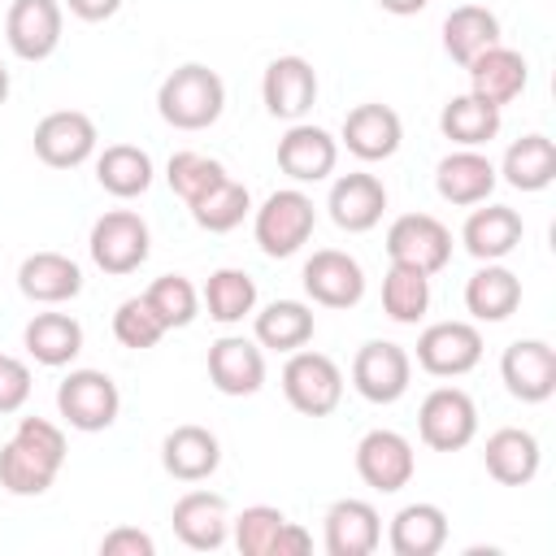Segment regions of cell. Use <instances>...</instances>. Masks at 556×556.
Listing matches in <instances>:
<instances>
[{
    "label": "cell",
    "instance_id": "14",
    "mask_svg": "<svg viewBox=\"0 0 556 556\" xmlns=\"http://www.w3.org/2000/svg\"><path fill=\"white\" fill-rule=\"evenodd\" d=\"M500 378L513 400L543 404L556 391V348L547 339H517L500 356Z\"/></svg>",
    "mask_w": 556,
    "mask_h": 556
},
{
    "label": "cell",
    "instance_id": "22",
    "mask_svg": "<svg viewBox=\"0 0 556 556\" xmlns=\"http://www.w3.org/2000/svg\"><path fill=\"white\" fill-rule=\"evenodd\" d=\"M495 182H500V174H495L491 156L478 152V148H456V152H447L434 165V191L447 204H460V208L486 204L491 191H495Z\"/></svg>",
    "mask_w": 556,
    "mask_h": 556
},
{
    "label": "cell",
    "instance_id": "35",
    "mask_svg": "<svg viewBox=\"0 0 556 556\" xmlns=\"http://www.w3.org/2000/svg\"><path fill=\"white\" fill-rule=\"evenodd\" d=\"M500 109L495 104H486V100H478L473 91H465V96H452L447 104H443V113H439V130H443V139H452L456 148H482V143H491L495 135H500Z\"/></svg>",
    "mask_w": 556,
    "mask_h": 556
},
{
    "label": "cell",
    "instance_id": "43",
    "mask_svg": "<svg viewBox=\"0 0 556 556\" xmlns=\"http://www.w3.org/2000/svg\"><path fill=\"white\" fill-rule=\"evenodd\" d=\"M282 521H287L282 508H274V504H252V508H243L239 517H230V539H235V547H239L243 556H269V547H274Z\"/></svg>",
    "mask_w": 556,
    "mask_h": 556
},
{
    "label": "cell",
    "instance_id": "16",
    "mask_svg": "<svg viewBox=\"0 0 556 556\" xmlns=\"http://www.w3.org/2000/svg\"><path fill=\"white\" fill-rule=\"evenodd\" d=\"M300 278H304L308 300L321 304V308H352L365 295V269H361V261L348 256V252H339V248L313 252L304 261V274Z\"/></svg>",
    "mask_w": 556,
    "mask_h": 556
},
{
    "label": "cell",
    "instance_id": "33",
    "mask_svg": "<svg viewBox=\"0 0 556 556\" xmlns=\"http://www.w3.org/2000/svg\"><path fill=\"white\" fill-rule=\"evenodd\" d=\"M317 317L304 300H274L252 317V339L269 352H295L313 339Z\"/></svg>",
    "mask_w": 556,
    "mask_h": 556
},
{
    "label": "cell",
    "instance_id": "44",
    "mask_svg": "<svg viewBox=\"0 0 556 556\" xmlns=\"http://www.w3.org/2000/svg\"><path fill=\"white\" fill-rule=\"evenodd\" d=\"M30 400V369L26 361L0 352V413H17Z\"/></svg>",
    "mask_w": 556,
    "mask_h": 556
},
{
    "label": "cell",
    "instance_id": "42",
    "mask_svg": "<svg viewBox=\"0 0 556 556\" xmlns=\"http://www.w3.org/2000/svg\"><path fill=\"white\" fill-rule=\"evenodd\" d=\"M165 334H169L165 321L152 313V304H148L143 295H130V300L117 304V313H113V339H117L122 348L148 352V348H156Z\"/></svg>",
    "mask_w": 556,
    "mask_h": 556
},
{
    "label": "cell",
    "instance_id": "5",
    "mask_svg": "<svg viewBox=\"0 0 556 556\" xmlns=\"http://www.w3.org/2000/svg\"><path fill=\"white\" fill-rule=\"evenodd\" d=\"M282 395L304 417H330L343 400V369L326 352L295 348L282 365Z\"/></svg>",
    "mask_w": 556,
    "mask_h": 556
},
{
    "label": "cell",
    "instance_id": "36",
    "mask_svg": "<svg viewBox=\"0 0 556 556\" xmlns=\"http://www.w3.org/2000/svg\"><path fill=\"white\" fill-rule=\"evenodd\" d=\"M96 182L117 200H135L152 187V156L135 143H109L96 156Z\"/></svg>",
    "mask_w": 556,
    "mask_h": 556
},
{
    "label": "cell",
    "instance_id": "6",
    "mask_svg": "<svg viewBox=\"0 0 556 556\" xmlns=\"http://www.w3.org/2000/svg\"><path fill=\"white\" fill-rule=\"evenodd\" d=\"M56 413L83 430V434H100L117 421L122 413V391L104 369H70L56 387Z\"/></svg>",
    "mask_w": 556,
    "mask_h": 556
},
{
    "label": "cell",
    "instance_id": "34",
    "mask_svg": "<svg viewBox=\"0 0 556 556\" xmlns=\"http://www.w3.org/2000/svg\"><path fill=\"white\" fill-rule=\"evenodd\" d=\"M495 174L517 191H543L556 178V143L547 135H521L508 143Z\"/></svg>",
    "mask_w": 556,
    "mask_h": 556
},
{
    "label": "cell",
    "instance_id": "38",
    "mask_svg": "<svg viewBox=\"0 0 556 556\" xmlns=\"http://www.w3.org/2000/svg\"><path fill=\"white\" fill-rule=\"evenodd\" d=\"M191 208V217H195V226L200 230H208V235H226V230H235L248 213H252V195H248V187L239 182V178H222V182H213L200 200H191L187 204Z\"/></svg>",
    "mask_w": 556,
    "mask_h": 556
},
{
    "label": "cell",
    "instance_id": "46",
    "mask_svg": "<svg viewBox=\"0 0 556 556\" xmlns=\"http://www.w3.org/2000/svg\"><path fill=\"white\" fill-rule=\"evenodd\" d=\"M308 552H313V534L304 526H295V521H282L269 556H308Z\"/></svg>",
    "mask_w": 556,
    "mask_h": 556
},
{
    "label": "cell",
    "instance_id": "30",
    "mask_svg": "<svg viewBox=\"0 0 556 556\" xmlns=\"http://www.w3.org/2000/svg\"><path fill=\"white\" fill-rule=\"evenodd\" d=\"M517 304H521V278L500 261H482V269L465 282V308L473 321H508Z\"/></svg>",
    "mask_w": 556,
    "mask_h": 556
},
{
    "label": "cell",
    "instance_id": "48",
    "mask_svg": "<svg viewBox=\"0 0 556 556\" xmlns=\"http://www.w3.org/2000/svg\"><path fill=\"white\" fill-rule=\"evenodd\" d=\"M430 0H378V9H387V13H395V17H413V13H421Z\"/></svg>",
    "mask_w": 556,
    "mask_h": 556
},
{
    "label": "cell",
    "instance_id": "45",
    "mask_svg": "<svg viewBox=\"0 0 556 556\" xmlns=\"http://www.w3.org/2000/svg\"><path fill=\"white\" fill-rule=\"evenodd\" d=\"M100 552H104V556H152L156 543H152V534H143V530H135V526H117V530H109V534L100 539Z\"/></svg>",
    "mask_w": 556,
    "mask_h": 556
},
{
    "label": "cell",
    "instance_id": "29",
    "mask_svg": "<svg viewBox=\"0 0 556 556\" xmlns=\"http://www.w3.org/2000/svg\"><path fill=\"white\" fill-rule=\"evenodd\" d=\"M443 543H447V513L439 504L417 500L391 517L387 547L395 556H434V552H443Z\"/></svg>",
    "mask_w": 556,
    "mask_h": 556
},
{
    "label": "cell",
    "instance_id": "41",
    "mask_svg": "<svg viewBox=\"0 0 556 556\" xmlns=\"http://www.w3.org/2000/svg\"><path fill=\"white\" fill-rule=\"evenodd\" d=\"M165 178H169V191H174L182 204H191V200H200L213 182H222V178H226V165H222L217 156H204V152L182 148V152H174V156H169Z\"/></svg>",
    "mask_w": 556,
    "mask_h": 556
},
{
    "label": "cell",
    "instance_id": "2",
    "mask_svg": "<svg viewBox=\"0 0 556 556\" xmlns=\"http://www.w3.org/2000/svg\"><path fill=\"white\" fill-rule=\"evenodd\" d=\"M222 109H226V83L217 70L200 61L169 70L165 83L156 87V113L174 130H208L222 117Z\"/></svg>",
    "mask_w": 556,
    "mask_h": 556
},
{
    "label": "cell",
    "instance_id": "15",
    "mask_svg": "<svg viewBox=\"0 0 556 556\" xmlns=\"http://www.w3.org/2000/svg\"><path fill=\"white\" fill-rule=\"evenodd\" d=\"M265 113L278 122H304V113L317 104V70L304 56H274L261 78Z\"/></svg>",
    "mask_w": 556,
    "mask_h": 556
},
{
    "label": "cell",
    "instance_id": "8",
    "mask_svg": "<svg viewBox=\"0 0 556 556\" xmlns=\"http://www.w3.org/2000/svg\"><path fill=\"white\" fill-rule=\"evenodd\" d=\"M417 434L434 452H460L478 434V404L460 387H434L417 408Z\"/></svg>",
    "mask_w": 556,
    "mask_h": 556
},
{
    "label": "cell",
    "instance_id": "19",
    "mask_svg": "<svg viewBox=\"0 0 556 556\" xmlns=\"http://www.w3.org/2000/svg\"><path fill=\"white\" fill-rule=\"evenodd\" d=\"M208 382L222 395H256L265 387V348L243 334H222L208 343Z\"/></svg>",
    "mask_w": 556,
    "mask_h": 556
},
{
    "label": "cell",
    "instance_id": "11",
    "mask_svg": "<svg viewBox=\"0 0 556 556\" xmlns=\"http://www.w3.org/2000/svg\"><path fill=\"white\" fill-rule=\"evenodd\" d=\"M482 361V330L473 321H434L417 334V365L434 378H460Z\"/></svg>",
    "mask_w": 556,
    "mask_h": 556
},
{
    "label": "cell",
    "instance_id": "4",
    "mask_svg": "<svg viewBox=\"0 0 556 556\" xmlns=\"http://www.w3.org/2000/svg\"><path fill=\"white\" fill-rule=\"evenodd\" d=\"M87 252L96 261V269L122 278V274H135L148 252H152V235H148V222L135 213V208H109L91 222V235H87Z\"/></svg>",
    "mask_w": 556,
    "mask_h": 556
},
{
    "label": "cell",
    "instance_id": "39",
    "mask_svg": "<svg viewBox=\"0 0 556 556\" xmlns=\"http://www.w3.org/2000/svg\"><path fill=\"white\" fill-rule=\"evenodd\" d=\"M430 308V274L408 269V265H391L382 278V313L400 326H417Z\"/></svg>",
    "mask_w": 556,
    "mask_h": 556
},
{
    "label": "cell",
    "instance_id": "40",
    "mask_svg": "<svg viewBox=\"0 0 556 556\" xmlns=\"http://www.w3.org/2000/svg\"><path fill=\"white\" fill-rule=\"evenodd\" d=\"M143 300L152 304V313L165 321V330H182L200 317V291L191 278L182 274H161L152 278V287L143 291Z\"/></svg>",
    "mask_w": 556,
    "mask_h": 556
},
{
    "label": "cell",
    "instance_id": "23",
    "mask_svg": "<svg viewBox=\"0 0 556 556\" xmlns=\"http://www.w3.org/2000/svg\"><path fill=\"white\" fill-rule=\"evenodd\" d=\"M174 534L191 547V552H217L230 539V508L217 491H187L178 495L174 513Z\"/></svg>",
    "mask_w": 556,
    "mask_h": 556
},
{
    "label": "cell",
    "instance_id": "24",
    "mask_svg": "<svg viewBox=\"0 0 556 556\" xmlns=\"http://www.w3.org/2000/svg\"><path fill=\"white\" fill-rule=\"evenodd\" d=\"M465 70H469V91H473L478 100L495 104V109L513 104V100L526 91V83H530V65H526V56H521L517 48H508V43L486 48V52L473 56Z\"/></svg>",
    "mask_w": 556,
    "mask_h": 556
},
{
    "label": "cell",
    "instance_id": "12",
    "mask_svg": "<svg viewBox=\"0 0 556 556\" xmlns=\"http://www.w3.org/2000/svg\"><path fill=\"white\" fill-rule=\"evenodd\" d=\"M30 143H35V156H39L43 165H52V169H74V165H83V161L96 156L100 130H96V122H91L87 113H78V109H56V113L39 117Z\"/></svg>",
    "mask_w": 556,
    "mask_h": 556
},
{
    "label": "cell",
    "instance_id": "49",
    "mask_svg": "<svg viewBox=\"0 0 556 556\" xmlns=\"http://www.w3.org/2000/svg\"><path fill=\"white\" fill-rule=\"evenodd\" d=\"M9 100V70H4V61H0V104Z\"/></svg>",
    "mask_w": 556,
    "mask_h": 556
},
{
    "label": "cell",
    "instance_id": "1",
    "mask_svg": "<svg viewBox=\"0 0 556 556\" xmlns=\"http://www.w3.org/2000/svg\"><path fill=\"white\" fill-rule=\"evenodd\" d=\"M65 430L48 417H22L13 439L0 447V486L9 495H43L65 465Z\"/></svg>",
    "mask_w": 556,
    "mask_h": 556
},
{
    "label": "cell",
    "instance_id": "20",
    "mask_svg": "<svg viewBox=\"0 0 556 556\" xmlns=\"http://www.w3.org/2000/svg\"><path fill=\"white\" fill-rule=\"evenodd\" d=\"M326 208H330V222H334L339 230L365 235V230H374V226L382 222V213H387V187H382L378 174H361V169H356V174H339V178L330 182Z\"/></svg>",
    "mask_w": 556,
    "mask_h": 556
},
{
    "label": "cell",
    "instance_id": "32",
    "mask_svg": "<svg viewBox=\"0 0 556 556\" xmlns=\"http://www.w3.org/2000/svg\"><path fill=\"white\" fill-rule=\"evenodd\" d=\"M495 43H500V17L486 4H456L443 17V52L456 65H469L473 56H482Z\"/></svg>",
    "mask_w": 556,
    "mask_h": 556
},
{
    "label": "cell",
    "instance_id": "31",
    "mask_svg": "<svg viewBox=\"0 0 556 556\" xmlns=\"http://www.w3.org/2000/svg\"><path fill=\"white\" fill-rule=\"evenodd\" d=\"M22 348L30 352L35 365L61 369L83 352V326L70 313H35L22 330Z\"/></svg>",
    "mask_w": 556,
    "mask_h": 556
},
{
    "label": "cell",
    "instance_id": "25",
    "mask_svg": "<svg viewBox=\"0 0 556 556\" xmlns=\"http://www.w3.org/2000/svg\"><path fill=\"white\" fill-rule=\"evenodd\" d=\"M161 465L178 482H204L222 465V443H217V434L208 426H195V421L174 426L161 439Z\"/></svg>",
    "mask_w": 556,
    "mask_h": 556
},
{
    "label": "cell",
    "instance_id": "21",
    "mask_svg": "<svg viewBox=\"0 0 556 556\" xmlns=\"http://www.w3.org/2000/svg\"><path fill=\"white\" fill-rule=\"evenodd\" d=\"M321 521V543L330 556H369L382 543V517L369 500H334Z\"/></svg>",
    "mask_w": 556,
    "mask_h": 556
},
{
    "label": "cell",
    "instance_id": "9",
    "mask_svg": "<svg viewBox=\"0 0 556 556\" xmlns=\"http://www.w3.org/2000/svg\"><path fill=\"white\" fill-rule=\"evenodd\" d=\"M356 473H361V482H365L369 491L395 495V491H404V486L413 482V473H417V452H413V443H408L400 430L378 426V430L361 434V443H356Z\"/></svg>",
    "mask_w": 556,
    "mask_h": 556
},
{
    "label": "cell",
    "instance_id": "7",
    "mask_svg": "<svg viewBox=\"0 0 556 556\" xmlns=\"http://www.w3.org/2000/svg\"><path fill=\"white\" fill-rule=\"evenodd\" d=\"M387 256L391 265H408L434 278L452 261V230L434 213H400L387 226Z\"/></svg>",
    "mask_w": 556,
    "mask_h": 556
},
{
    "label": "cell",
    "instance_id": "26",
    "mask_svg": "<svg viewBox=\"0 0 556 556\" xmlns=\"http://www.w3.org/2000/svg\"><path fill=\"white\" fill-rule=\"evenodd\" d=\"M17 291L30 304H65L83 291V269L65 252H30L17 265Z\"/></svg>",
    "mask_w": 556,
    "mask_h": 556
},
{
    "label": "cell",
    "instance_id": "10",
    "mask_svg": "<svg viewBox=\"0 0 556 556\" xmlns=\"http://www.w3.org/2000/svg\"><path fill=\"white\" fill-rule=\"evenodd\" d=\"M413 382V356L391 339H369L352 356V387L369 404H395Z\"/></svg>",
    "mask_w": 556,
    "mask_h": 556
},
{
    "label": "cell",
    "instance_id": "3",
    "mask_svg": "<svg viewBox=\"0 0 556 556\" xmlns=\"http://www.w3.org/2000/svg\"><path fill=\"white\" fill-rule=\"evenodd\" d=\"M313 226H317V204H313V195H304L300 187L269 191L265 204L252 213L256 248H261L265 256H274V261L295 256V252L313 239Z\"/></svg>",
    "mask_w": 556,
    "mask_h": 556
},
{
    "label": "cell",
    "instance_id": "13",
    "mask_svg": "<svg viewBox=\"0 0 556 556\" xmlns=\"http://www.w3.org/2000/svg\"><path fill=\"white\" fill-rule=\"evenodd\" d=\"M65 9L61 0H13L4 13V39L22 61H48L61 48Z\"/></svg>",
    "mask_w": 556,
    "mask_h": 556
},
{
    "label": "cell",
    "instance_id": "37",
    "mask_svg": "<svg viewBox=\"0 0 556 556\" xmlns=\"http://www.w3.org/2000/svg\"><path fill=\"white\" fill-rule=\"evenodd\" d=\"M200 304L208 308L213 321L235 326V321H243V317L256 308V282H252V274H243V269H235V265H222V269H213L208 282L200 287Z\"/></svg>",
    "mask_w": 556,
    "mask_h": 556
},
{
    "label": "cell",
    "instance_id": "17",
    "mask_svg": "<svg viewBox=\"0 0 556 556\" xmlns=\"http://www.w3.org/2000/svg\"><path fill=\"white\" fill-rule=\"evenodd\" d=\"M339 143H343L356 161H369V165H374V161H387V156L400 152V143H404V122H400V113H395L391 104L369 100V104L348 109L343 130H339Z\"/></svg>",
    "mask_w": 556,
    "mask_h": 556
},
{
    "label": "cell",
    "instance_id": "28",
    "mask_svg": "<svg viewBox=\"0 0 556 556\" xmlns=\"http://www.w3.org/2000/svg\"><path fill=\"white\" fill-rule=\"evenodd\" d=\"M526 226H521V213L508 208V204H486V208H473L460 226V243L473 261H504L517 243H521Z\"/></svg>",
    "mask_w": 556,
    "mask_h": 556
},
{
    "label": "cell",
    "instance_id": "18",
    "mask_svg": "<svg viewBox=\"0 0 556 556\" xmlns=\"http://www.w3.org/2000/svg\"><path fill=\"white\" fill-rule=\"evenodd\" d=\"M339 165V139L313 122H291L278 139V169L291 182H321Z\"/></svg>",
    "mask_w": 556,
    "mask_h": 556
},
{
    "label": "cell",
    "instance_id": "27",
    "mask_svg": "<svg viewBox=\"0 0 556 556\" xmlns=\"http://www.w3.org/2000/svg\"><path fill=\"white\" fill-rule=\"evenodd\" d=\"M539 460H543V447L530 430L521 426H500L495 434H486V447H482V465L486 473L500 482V486H526L534 473H539Z\"/></svg>",
    "mask_w": 556,
    "mask_h": 556
},
{
    "label": "cell",
    "instance_id": "47",
    "mask_svg": "<svg viewBox=\"0 0 556 556\" xmlns=\"http://www.w3.org/2000/svg\"><path fill=\"white\" fill-rule=\"evenodd\" d=\"M61 9H70L78 22H109L122 9V0H61Z\"/></svg>",
    "mask_w": 556,
    "mask_h": 556
}]
</instances>
